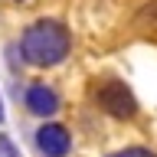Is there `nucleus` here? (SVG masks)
<instances>
[{
    "label": "nucleus",
    "instance_id": "0eeeda50",
    "mask_svg": "<svg viewBox=\"0 0 157 157\" xmlns=\"http://www.w3.org/2000/svg\"><path fill=\"white\" fill-rule=\"evenodd\" d=\"M0 151H3V157H20L17 147H13V141H10L7 134H0Z\"/></svg>",
    "mask_w": 157,
    "mask_h": 157
},
{
    "label": "nucleus",
    "instance_id": "f03ea898",
    "mask_svg": "<svg viewBox=\"0 0 157 157\" xmlns=\"http://www.w3.org/2000/svg\"><path fill=\"white\" fill-rule=\"evenodd\" d=\"M92 98H95V105L101 108L105 115H111V118L131 121V118L137 115V98L121 78H101V82H95Z\"/></svg>",
    "mask_w": 157,
    "mask_h": 157
},
{
    "label": "nucleus",
    "instance_id": "20e7f679",
    "mask_svg": "<svg viewBox=\"0 0 157 157\" xmlns=\"http://www.w3.org/2000/svg\"><path fill=\"white\" fill-rule=\"evenodd\" d=\"M26 108L39 118H52L59 111V95L49 85H29L26 88Z\"/></svg>",
    "mask_w": 157,
    "mask_h": 157
},
{
    "label": "nucleus",
    "instance_id": "6e6552de",
    "mask_svg": "<svg viewBox=\"0 0 157 157\" xmlns=\"http://www.w3.org/2000/svg\"><path fill=\"white\" fill-rule=\"evenodd\" d=\"M0 121H3V108H0Z\"/></svg>",
    "mask_w": 157,
    "mask_h": 157
},
{
    "label": "nucleus",
    "instance_id": "f257e3e1",
    "mask_svg": "<svg viewBox=\"0 0 157 157\" xmlns=\"http://www.w3.org/2000/svg\"><path fill=\"white\" fill-rule=\"evenodd\" d=\"M69 46H72V36H69V29L59 20H36L20 39L23 59L29 66H39V69L59 66L69 56Z\"/></svg>",
    "mask_w": 157,
    "mask_h": 157
},
{
    "label": "nucleus",
    "instance_id": "423d86ee",
    "mask_svg": "<svg viewBox=\"0 0 157 157\" xmlns=\"http://www.w3.org/2000/svg\"><path fill=\"white\" fill-rule=\"evenodd\" d=\"M111 157H157L154 151H147V147H124V151H118Z\"/></svg>",
    "mask_w": 157,
    "mask_h": 157
},
{
    "label": "nucleus",
    "instance_id": "7ed1b4c3",
    "mask_svg": "<svg viewBox=\"0 0 157 157\" xmlns=\"http://www.w3.org/2000/svg\"><path fill=\"white\" fill-rule=\"evenodd\" d=\"M36 147L43 157H66L69 147H72V137H69V131L62 124L49 121V124H43L36 131Z\"/></svg>",
    "mask_w": 157,
    "mask_h": 157
},
{
    "label": "nucleus",
    "instance_id": "39448f33",
    "mask_svg": "<svg viewBox=\"0 0 157 157\" xmlns=\"http://www.w3.org/2000/svg\"><path fill=\"white\" fill-rule=\"evenodd\" d=\"M137 26H147V29H157V0H147L141 13H137Z\"/></svg>",
    "mask_w": 157,
    "mask_h": 157
}]
</instances>
